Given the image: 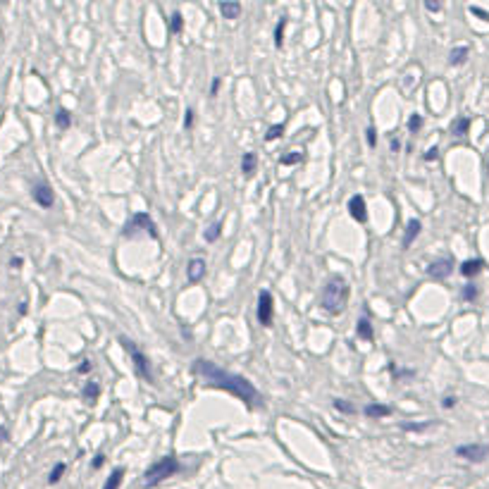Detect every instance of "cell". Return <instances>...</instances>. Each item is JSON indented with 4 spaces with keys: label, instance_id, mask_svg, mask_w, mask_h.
Masks as SVG:
<instances>
[{
    "label": "cell",
    "instance_id": "1",
    "mask_svg": "<svg viewBox=\"0 0 489 489\" xmlns=\"http://www.w3.org/2000/svg\"><path fill=\"white\" fill-rule=\"evenodd\" d=\"M191 372L196 377H201L203 382H208L215 389H225V392L234 394L237 399L246 401L248 406H260L263 399H260V392L256 389V384L251 379L241 377V375H234L230 370H222L220 366H215L212 361H206V358H196L191 363Z\"/></svg>",
    "mask_w": 489,
    "mask_h": 489
},
{
    "label": "cell",
    "instance_id": "2",
    "mask_svg": "<svg viewBox=\"0 0 489 489\" xmlns=\"http://www.w3.org/2000/svg\"><path fill=\"white\" fill-rule=\"evenodd\" d=\"M348 294H351V289H348V282L341 275H332L330 279L325 282V287H322V294H320V306L325 313L330 315H339L344 313L346 303H348Z\"/></svg>",
    "mask_w": 489,
    "mask_h": 489
},
{
    "label": "cell",
    "instance_id": "3",
    "mask_svg": "<svg viewBox=\"0 0 489 489\" xmlns=\"http://www.w3.org/2000/svg\"><path fill=\"white\" fill-rule=\"evenodd\" d=\"M179 470H181L179 459H174V456H163V459H158V461L153 463V466L148 468V470L143 472L141 487L143 489H153V487L163 485L168 477L177 475Z\"/></svg>",
    "mask_w": 489,
    "mask_h": 489
},
{
    "label": "cell",
    "instance_id": "4",
    "mask_svg": "<svg viewBox=\"0 0 489 489\" xmlns=\"http://www.w3.org/2000/svg\"><path fill=\"white\" fill-rule=\"evenodd\" d=\"M119 344H122L124 351L129 353V358H132V363H134V368H137V375H139V377L146 379L148 384H153V372H150V363H148V358H146V353L137 346V341L127 339V337H119Z\"/></svg>",
    "mask_w": 489,
    "mask_h": 489
},
{
    "label": "cell",
    "instance_id": "5",
    "mask_svg": "<svg viewBox=\"0 0 489 489\" xmlns=\"http://www.w3.org/2000/svg\"><path fill=\"white\" fill-rule=\"evenodd\" d=\"M139 232H146L150 239H158V225H155L153 217H150L148 212H134V215L127 220V225H124L122 237L132 239V237H137Z\"/></svg>",
    "mask_w": 489,
    "mask_h": 489
},
{
    "label": "cell",
    "instance_id": "6",
    "mask_svg": "<svg viewBox=\"0 0 489 489\" xmlns=\"http://www.w3.org/2000/svg\"><path fill=\"white\" fill-rule=\"evenodd\" d=\"M272 320H275V299L268 289L260 291L258 296V322L263 327H272Z\"/></svg>",
    "mask_w": 489,
    "mask_h": 489
},
{
    "label": "cell",
    "instance_id": "7",
    "mask_svg": "<svg viewBox=\"0 0 489 489\" xmlns=\"http://www.w3.org/2000/svg\"><path fill=\"white\" fill-rule=\"evenodd\" d=\"M456 456L470 463H482L489 459V444H461L456 446Z\"/></svg>",
    "mask_w": 489,
    "mask_h": 489
},
{
    "label": "cell",
    "instance_id": "8",
    "mask_svg": "<svg viewBox=\"0 0 489 489\" xmlns=\"http://www.w3.org/2000/svg\"><path fill=\"white\" fill-rule=\"evenodd\" d=\"M31 199L39 203L41 208H53L55 206V194H53V189L46 184V181H36V184L31 186Z\"/></svg>",
    "mask_w": 489,
    "mask_h": 489
},
{
    "label": "cell",
    "instance_id": "9",
    "mask_svg": "<svg viewBox=\"0 0 489 489\" xmlns=\"http://www.w3.org/2000/svg\"><path fill=\"white\" fill-rule=\"evenodd\" d=\"M348 215L353 217L356 222H361V225H366L368 222V203H366V196L361 194H353L351 199H348Z\"/></svg>",
    "mask_w": 489,
    "mask_h": 489
},
{
    "label": "cell",
    "instance_id": "10",
    "mask_svg": "<svg viewBox=\"0 0 489 489\" xmlns=\"http://www.w3.org/2000/svg\"><path fill=\"white\" fill-rule=\"evenodd\" d=\"M451 272H454V258H449V256L432 260L430 268H428V275L432 279H446Z\"/></svg>",
    "mask_w": 489,
    "mask_h": 489
},
{
    "label": "cell",
    "instance_id": "11",
    "mask_svg": "<svg viewBox=\"0 0 489 489\" xmlns=\"http://www.w3.org/2000/svg\"><path fill=\"white\" fill-rule=\"evenodd\" d=\"M203 277H206V260H203V258H191L189 263H186V282H189V284H199Z\"/></svg>",
    "mask_w": 489,
    "mask_h": 489
},
{
    "label": "cell",
    "instance_id": "12",
    "mask_svg": "<svg viewBox=\"0 0 489 489\" xmlns=\"http://www.w3.org/2000/svg\"><path fill=\"white\" fill-rule=\"evenodd\" d=\"M461 275L463 277H477V275L482 272V270H485V260H480V258H470V260H463L461 263Z\"/></svg>",
    "mask_w": 489,
    "mask_h": 489
},
{
    "label": "cell",
    "instance_id": "13",
    "mask_svg": "<svg viewBox=\"0 0 489 489\" xmlns=\"http://www.w3.org/2000/svg\"><path fill=\"white\" fill-rule=\"evenodd\" d=\"M420 230H423V225H420V220H408L406 222V232H403V239H401V248H408L410 243L415 241V239L420 237Z\"/></svg>",
    "mask_w": 489,
    "mask_h": 489
},
{
    "label": "cell",
    "instance_id": "14",
    "mask_svg": "<svg viewBox=\"0 0 489 489\" xmlns=\"http://www.w3.org/2000/svg\"><path fill=\"white\" fill-rule=\"evenodd\" d=\"M220 12L225 19H237L239 14H241V3H237V0H225V3H220Z\"/></svg>",
    "mask_w": 489,
    "mask_h": 489
},
{
    "label": "cell",
    "instance_id": "15",
    "mask_svg": "<svg viewBox=\"0 0 489 489\" xmlns=\"http://www.w3.org/2000/svg\"><path fill=\"white\" fill-rule=\"evenodd\" d=\"M468 55H470V48H468V46H456V48L449 53V65H454V67L466 65Z\"/></svg>",
    "mask_w": 489,
    "mask_h": 489
},
{
    "label": "cell",
    "instance_id": "16",
    "mask_svg": "<svg viewBox=\"0 0 489 489\" xmlns=\"http://www.w3.org/2000/svg\"><path fill=\"white\" fill-rule=\"evenodd\" d=\"M468 132H470V117L461 115L451 122V134H454V137H466Z\"/></svg>",
    "mask_w": 489,
    "mask_h": 489
},
{
    "label": "cell",
    "instance_id": "17",
    "mask_svg": "<svg viewBox=\"0 0 489 489\" xmlns=\"http://www.w3.org/2000/svg\"><path fill=\"white\" fill-rule=\"evenodd\" d=\"M81 397H84V401H88V403H96L98 397H101V384H98V382H86L84 389H81Z\"/></svg>",
    "mask_w": 489,
    "mask_h": 489
},
{
    "label": "cell",
    "instance_id": "18",
    "mask_svg": "<svg viewBox=\"0 0 489 489\" xmlns=\"http://www.w3.org/2000/svg\"><path fill=\"white\" fill-rule=\"evenodd\" d=\"M366 415L368 418H387V415H392V408L384 403H368L366 406Z\"/></svg>",
    "mask_w": 489,
    "mask_h": 489
},
{
    "label": "cell",
    "instance_id": "19",
    "mask_svg": "<svg viewBox=\"0 0 489 489\" xmlns=\"http://www.w3.org/2000/svg\"><path fill=\"white\" fill-rule=\"evenodd\" d=\"M256 165H258V155L256 153H243L241 158V172L246 177H251L256 172Z\"/></svg>",
    "mask_w": 489,
    "mask_h": 489
},
{
    "label": "cell",
    "instance_id": "20",
    "mask_svg": "<svg viewBox=\"0 0 489 489\" xmlns=\"http://www.w3.org/2000/svg\"><path fill=\"white\" fill-rule=\"evenodd\" d=\"M222 227H225V222H222V220L212 222V225L208 227L206 232H203V239H206L208 243H215L217 239H220V234H222Z\"/></svg>",
    "mask_w": 489,
    "mask_h": 489
},
{
    "label": "cell",
    "instance_id": "21",
    "mask_svg": "<svg viewBox=\"0 0 489 489\" xmlns=\"http://www.w3.org/2000/svg\"><path fill=\"white\" fill-rule=\"evenodd\" d=\"M356 332H358V339H366V341H372V325L368 317H361L356 325Z\"/></svg>",
    "mask_w": 489,
    "mask_h": 489
},
{
    "label": "cell",
    "instance_id": "22",
    "mask_svg": "<svg viewBox=\"0 0 489 489\" xmlns=\"http://www.w3.org/2000/svg\"><path fill=\"white\" fill-rule=\"evenodd\" d=\"M122 480H124V468H115V470L110 472V477L106 480V485H103V489H119V485H122Z\"/></svg>",
    "mask_w": 489,
    "mask_h": 489
},
{
    "label": "cell",
    "instance_id": "23",
    "mask_svg": "<svg viewBox=\"0 0 489 489\" xmlns=\"http://www.w3.org/2000/svg\"><path fill=\"white\" fill-rule=\"evenodd\" d=\"M55 124H58V129H70L72 127V112L67 110V108H58V112H55Z\"/></svg>",
    "mask_w": 489,
    "mask_h": 489
},
{
    "label": "cell",
    "instance_id": "24",
    "mask_svg": "<svg viewBox=\"0 0 489 489\" xmlns=\"http://www.w3.org/2000/svg\"><path fill=\"white\" fill-rule=\"evenodd\" d=\"M284 29H287V17L279 19L277 27H275V46H277V48L284 46Z\"/></svg>",
    "mask_w": 489,
    "mask_h": 489
},
{
    "label": "cell",
    "instance_id": "25",
    "mask_svg": "<svg viewBox=\"0 0 489 489\" xmlns=\"http://www.w3.org/2000/svg\"><path fill=\"white\" fill-rule=\"evenodd\" d=\"M65 470H67L65 463H55V468L50 470V475H48V485H58V482L62 480V475H65Z\"/></svg>",
    "mask_w": 489,
    "mask_h": 489
},
{
    "label": "cell",
    "instance_id": "26",
    "mask_svg": "<svg viewBox=\"0 0 489 489\" xmlns=\"http://www.w3.org/2000/svg\"><path fill=\"white\" fill-rule=\"evenodd\" d=\"M332 406H335L337 410H339V413H356V406L353 403H348L346 399H335V401H332Z\"/></svg>",
    "mask_w": 489,
    "mask_h": 489
},
{
    "label": "cell",
    "instance_id": "27",
    "mask_svg": "<svg viewBox=\"0 0 489 489\" xmlns=\"http://www.w3.org/2000/svg\"><path fill=\"white\" fill-rule=\"evenodd\" d=\"M284 134V122H277V124H272V127L268 129V134H265V139L268 141H277L279 137Z\"/></svg>",
    "mask_w": 489,
    "mask_h": 489
},
{
    "label": "cell",
    "instance_id": "28",
    "mask_svg": "<svg viewBox=\"0 0 489 489\" xmlns=\"http://www.w3.org/2000/svg\"><path fill=\"white\" fill-rule=\"evenodd\" d=\"M301 160H303V153H301V150H289L287 155H282L279 163L282 165H296V163H301Z\"/></svg>",
    "mask_w": 489,
    "mask_h": 489
},
{
    "label": "cell",
    "instance_id": "29",
    "mask_svg": "<svg viewBox=\"0 0 489 489\" xmlns=\"http://www.w3.org/2000/svg\"><path fill=\"white\" fill-rule=\"evenodd\" d=\"M181 27H184V19H181L179 10H177V12H172V17H170V31H172V34H179Z\"/></svg>",
    "mask_w": 489,
    "mask_h": 489
},
{
    "label": "cell",
    "instance_id": "30",
    "mask_svg": "<svg viewBox=\"0 0 489 489\" xmlns=\"http://www.w3.org/2000/svg\"><path fill=\"white\" fill-rule=\"evenodd\" d=\"M461 299L463 301H475L477 299V287H475V284H466V287L461 289Z\"/></svg>",
    "mask_w": 489,
    "mask_h": 489
},
{
    "label": "cell",
    "instance_id": "31",
    "mask_svg": "<svg viewBox=\"0 0 489 489\" xmlns=\"http://www.w3.org/2000/svg\"><path fill=\"white\" fill-rule=\"evenodd\" d=\"M406 127H408V132H418L420 127H423V115H418V112H413V115L408 117V124H406Z\"/></svg>",
    "mask_w": 489,
    "mask_h": 489
},
{
    "label": "cell",
    "instance_id": "32",
    "mask_svg": "<svg viewBox=\"0 0 489 489\" xmlns=\"http://www.w3.org/2000/svg\"><path fill=\"white\" fill-rule=\"evenodd\" d=\"M432 423H403L401 425V430H406V432H425L430 428Z\"/></svg>",
    "mask_w": 489,
    "mask_h": 489
},
{
    "label": "cell",
    "instance_id": "33",
    "mask_svg": "<svg viewBox=\"0 0 489 489\" xmlns=\"http://www.w3.org/2000/svg\"><path fill=\"white\" fill-rule=\"evenodd\" d=\"M366 141H368V146H370V148H375V146H377V132H375L372 127L366 129Z\"/></svg>",
    "mask_w": 489,
    "mask_h": 489
},
{
    "label": "cell",
    "instance_id": "34",
    "mask_svg": "<svg viewBox=\"0 0 489 489\" xmlns=\"http://www.w3.org/2000/svg\"><path fill=\"white\" fill-rule=\"evenodd\" d=\"M470 12L475 14V17H480V19H485V22H489V12H487V10L477 8V5H470Z\"/></svg>",
    "mask_w": 489,
    "mask_h": 489
},
{
    "label": "cell",
    "instance_id": "35",
    "mask_svg": "<svg viewBox=\"0 0 489 489\" xmlns=\"http://www.w3.org/2000/svg\"><path fill=\"white\" fill-rule=\"evenodd\" d=\"M456 401H459V399H456V397H451V394H449V397H444V399H441V408H454Z\"/></svg>",
    "mask_w": 489,
    "mask_h": 489
},
{
    "label": "cell",
    "instance_id": "36",
    "mask_svg": "<svg viewBox=\"0 0 489 489\" xmlns=\"http://www.w3.org/2000/svg\"><path fill=\"white\" fill-rule=\"evenodd\" d=\"M184 127H186V129L194 127V110H191V108L186 110V115H184Z\"/></svg>",
    "mask_w": 489,
    "mask_h": 489
},
{
    "label": "cell",
    "instance_id": "37",
    "mask_svg": "<svg viewBox=\"0 0 489 489\" xmlns=\"http://www.w3.org/2000/svg\"><path fill=\"white\" fill-rule=\"evenodd\" d=\"M437 155H439V150H437V146H432L428 153L423 155V160H428V163H430V160H437Z\"/></svg>",
    "mask_w": 489,
    "mask_h": 489
},
{
    "label": "cell",
    "instance_id": "38",
    "mask_svg": "<svg viewBox=\"0 0 489 489\" xmlns=\"http://www.w3.org/2000/svg\"><path fill=\"white\" fill-rule=\"evenodd\" d=\"M425 10H428V12H439L441 5L439 3H432V0H425Z\"/></svg>",
    "mask_w": 489,
    "mask_h": 489
},
{
    "label": "cell",
    "instance_id": "39",
    "mask_svg": "<svg viewBox=\"0 0 489 489\" xmlns=\"http://www.w3.org/2000/svg\"><path fill=\"white\" fill-rule=\"evenodd\" d=\"M220 84H222V79H220V77H215V79H212V84H210V96H217V91H220Z\"/></svg>",
    "mask_w": 489,
    "mask_h": 489
},
{
    "label": "cell",
    "instance_id": "40",
    "mask_svg": "<svg viewBox=\"0 0 489 489\" xmlns=\"http://www.w3.org/2000/svg\"><path fill=\"white\" fill-rule=\"evenodd\" d=\"M91 368H93V363H91V361H81V366L77 368V370H79L81 375H86L88 370H91Z\"/></svg>",
    "mask_w": 489,
    "mask_h": 489
},
{
    "label": "cell",
    "instance_id": "41",
    "mask_svg": "<svg viewBox=\"0 0 489 489\" xmlns=\"http://www.w3.org/2000/svg\"><path fill=\"white\" fill-rule=\"evenodd\" d=\"M8 439H10L8 428H5V425H0V444H3V441H8Z\"/></svg>",
    "mask_w": 489,
    "mask_h": 489
},
{
    "label": "cell",
    "instance_id": "42",
    "mask_svg": "<svg viewBox=\"0 0 489 489\" xmlns=\"http://www.w3.org/2000/svg\"><path fill=\"white\" fill-rule=\"evenodd\" d=\"M103 463H106V456H103V454H98V456H96V461H93V468H101Z\"/></svg>",
    "mask_w": 489,
    "mask_h": 489
},
{
    "label": "cell",
    "instance_id": "43",
    "mask_svg": "<svg viewBox=\"0 0 489 489\" xmlns=\"http://www.w3.org/2000/svg\"><path fill=\"white\" fill-rule=\"evenodd\" d=\"M389 146H392V150H399V148H401V143H399V139H392V141H389Z\"/></svg>",
    "mask_w": 489,
    "mask_h": 489
},
{
    "label": "cell",
    "instance_id": "44",
    "mask_svg": "<svg viewBox=\"0 0 489 489\" xmlns=\"http://www.w3.org/2000/svg\"><path fill=\"white\" fill-rule=\"evenodd\" d=\"M22 263H24L22 258H12V260H10V265H12V268H19V265H22Z\"/></svg>",
    "mask_w": 489,
    "mask_h": 489
}]
</instances>
